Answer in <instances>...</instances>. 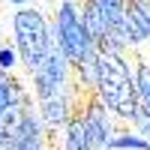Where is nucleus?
<instances>
[{"instance_id":"obj_14","label":"nucleus","mask_w":150,"mask_h":150,"mask_svg":"<svg viewBox=\"0 0 150 150\" xmlns=\"http://www.w3.org/2000/svg\"><path fill=\"white\" fill-rule=\"evenodd\" d=\"M6 3H15V6H24V3H27V0H6Z\"/></svg>"},{"instance_id":"obj_6","label":"nucleus","mask_w":150,"mask_h":150,"mask_svg":"<svg viewBox=\"0 0 150 150\" xmlns=\"http://www.w3.org/2000/svg\"><path fill=\"white\" fill-rule=\"evenodd\" d=\"M75 81L84 90H96L99 87V48H90L78 63H75Z\"/></svg>"},{"instance_id":"obj_12","label":"nucleus","mask_w":150,"mask_h":150,"mask_svg":"<svg viewBox=\"0 0 150 150\" xmlns=\"http://www.w3.org/2000/svg\"><path fill=\"white\" fill-rule=\"evenodd\" d=\"M18 63H21L18 48H15V45H0V69L15 75V66H18Z\"/></svg>"},{"instance_id":"obj_13","label":"nucleus","mask_w":150,"mask_h":150,"mask_svg":"<svg viewBox=\"0 0 150 150\" xmlns=\"http://www.w3.org/2000/svg\"><path fill=\"white\" fill-rule=\"evenodd\" d=\"M132 126H135V132H138V135H144V138L150 141V111H147V108H138Z\"/></svg>"},{"instance_id":"obj_11","label":"nucleus","mask_w":150,"mask_h":150,"mask_svg":"<svg viewBox=\"0 0 150 150\" xmlns=\"http://www.w3.org/2000/svg\"><path fill=\"white\" fill-rule=\"evenodd\" d=\"M96 6H99V12L105 15L108 27H117L120 18L126 15V0H96Z\"/></svg>"},{"instance_id":"obj_10","label":"nucleus","mask_w":150,"mask_h":150,"mask_svg":"<svg viewBox=\"0 0 150 150\" xmlns=\"http://www.w3.org/2000/svg\"><path fill=\"white\" fill-rule=\"evenodd\" d=\"M108 147L111 150H150V141L138 132H117Z\"/></svg>"},{"instance_id":"obj_4","label":"nucleus","mask_w":150,"mask_h":150,"mask_svg":"<svg viewBox=\"0 0 150 150\" xmlns=\"http://www.w3.org/2000/svg\"><path fill=\"white\" fill-rule=\"evenodd\" d=\"M78 90V87H75ZM75 90L72 93H60V96H48V99H36L39 102V114L48 132H60L75 114Z\"/></svg>"},{"instance_id":"obj_9","label":"nucleus","mask_w":150,"mask_h":150,"mask_svg":"<svg viewBox=\"0 0 150 150\" xmlns=\"http://www.w3.org/2000/svg\"><path fill=\"white\" fill-rule=\"evenodd\" d=\"M126 12L135 18V24L141 27V33L150 42V0H126Z\"/></svg>"},{"instance_id":"obj_7","label":"nucleus","mask_w":150,"mask_h":150,"mask_svg":"<svg viewBox=\"0 0 150 150\" xmlns=\"http://www.w3.org/2000/svg\"><path fill=\"white\" fill-rule=\"evenodd\" d=\"M132 69H135V90H138L141 108L150 111V60L141 54V48L132 51Z\"/></svg>"},{"instance_id":"obj_1","label":"nucleus","mask_w":150,"mask_h":150,"mask_svg":"<svg viewBox=\"0 0 150 150\" xmlns=\"http://www.w3.org/2000/svg\"><path fill=\"white\" fill-rule=\"evenodd\" d=\"M96 96L105 102V108L123 123H132L138 114V90H135V69L132 54L117 51H99V87Z\"/></svg>"},{"instance_id":"obj_5","label":"nucleus","mask_w":150,"mask_h":150,"mask_svg":"<svg viewBox=\"0 0 150 150\" xmlns=\"http://www.w3.org/2000/svg\"><path fill=\"white\" fill-rule=\"evenodd\" d=\"M51 150H90V141H87V129H84L81 111H75V114L69 117V123L60 129V144L51 141Z\"/></svg>"},{"instance_id":"obj_8","label":"nucleus","mask_w":150,"mask_h":150,"mask_svg":"<svg viewBox=\"0 0 150 150\" xmlns=\"http://www.w3.org/2000/svg\"><path fill=\"white\" fill-rule=\"evenodd\" d=\"M81 18H84V24H87V30H90V36L96 39V45H99V42L105 39V33H108L111 27H108L105 15L99 12L96 0H81Z\"/></svg>"},{"instance_id":"obj_3","label":"nucleus","mask_w":150,"mask_h":150,"mask_svg":"<svg viewBox=\"0 0 150 150\" xmlns=\"http://www.w3.org/2000/svg\"><path fill=\"white\" fill-rule=\"evenodd\" d=\"M54 27L60 36V45H63L66 57L72 60V66L90 51V48H99L96 39L90 36L87 24L81 18V0H60L57 12H54Z\"/></svg>"},{"instance_id":"obj_2","label":"nucleus","mask_w":150,"mask_h":150,"mask_svg":"<svg viewBox=\"0 0 150 150\" xmlns=\"http://www.w3.org/2000/svg\"><path fill=\"white\" fill-rule=\"evenodd\" d=\"M12 39H15V48L21 54V66L33 72L51 45V21L39 9L21 6L12 15Z\"/></svg>"}]
</instances>
